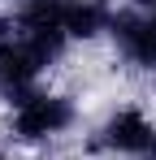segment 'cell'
Returning a JSON list of instances; mask_svg holds the SVG:
<instances>
[{
    "label": "cell",
    "mask_w": 156,
    "mask_h": 160,
    "mask_svg": "<svg viewBox=\"0 0 156 160\" xmlns=\"http://www.w3.org/2000/svg\"><path fill=\"white\" fill-rule=\"evenodd\" d=\"M0 160H9V156H0Z\"/></svg>",
    "instance_id": "9c48e42d"
},
{
    "label": "cell",
    "mask_w": 156,
    "mask_h": 160,
    "mask_svg": "<svg viewBox=\"0 0 156 160\" xmlns=\"http://www.w3.org/2000/svg\"><path fill=\"white\" fill-rule=\"evenodd\" d=\"M134 4H139L143 13H156V0H134Z\"/></svg>",
    "instance_id": "52a82bcc"
},
{
    "label": "cell",
    "mask_w": 156,
    "mask_h": 160,
    "mask_svg": "<svg viewBox=\"0 0 156 160\" xmlns=\"http://www.w3.org/2000/svg\"><path fill=\"white\" fill-rule=\"evenodd\" d=\"M18 35L61 52L70 39V0H26L18 9Z\"/></svg>",
    "instance_id": "3957f363"
},
{
    "label": "cell",
    "mask_w": 156,
    "mask_h": 160,
    "mask_svg": "<svg viewBox=\"0 0 156 160\" xmlns=\"http://www.w3.org/2000/svg\"><path fill=\"white\" fill-rule=\"evenodd\" d=\"M152 126H148V117L143 112H117V117H108L104 121V130L96 134V147H108V152H130V156H148V147H152Z\"/></svg>",
    "instance_id": "5b68a950"
},
{
    "label": "cell",
    "mask_w": 156,
    "mask_h": 160,
    "mask_svg": "<svg viewBox=\"0 0 156 160\" xmlns=\"http://www.w3.org/2000/svg\"><path fill=\"white\" fill-rule=\"evenodd\" d=\"M56 52H48L44 43H35V39H9L4 48H0V95L4 100H18L22 104L26 95L35 91V78L44 74V65H48Z\"/></svg>",
    "instance_id": "6da1fadb"
},
{
    "label": "cell",
    "mask_w": 156,
    "mask_h": 160,
    "mask_svg": "<svg viewBox=\"0 0 156 160\" xmlns=\"http://www.w3.org/2000/svg\"><path fill=\"white\" fill-rule=\"evenodd\" d=\"M148 160H156V134H152V147H148Z\"/></svg>",
    "instance_id": "ba28073f"
},
{
    "label": "cell",
    "mask_w": 156,
    "mask_h": 160,
    "mask_svg": "<svg viewBox=\"0 0 156 160\" xmlns=\"http://www.w3.org/2000/svg\"><path fill=\"white\" fill-rule=\"evenodd\" d=\"M74 121V108L65 95H44V91H30L18 112H13V134L26 138V143H39V138H52Z\"/></svg>",
    "instance_id": "7a4b0ae2"
},
{
    "label": "cell",
    "mask_w": 156,
    "mask_h": 160,
    "mask_svg": "<svg viewBox=\"0 0 156 160\" xmlns=\"http://www.w3.org/2000/svg\"><path fill=\"white\" fill-rule=\"evenodd\" d=\"M113 39L139 69H156V13H113Z\"/></svg>",
    "instance_id": "277c9868"
},
{
    "label": "cell",
    "mask_w": 156,
    "mask_h": 160,
    "mask_svg": "<svg viewBox=\"0 0 156 160\" xmlns=\"http://www.w3.org/2000/svg\"><path fill=\"white\" fill-rule=\"evenodd\" d=\"M9 35H13V22H9V18H0V48L9 43Z\"/></svg>",
    "instance_id": "8992f818"
}]
</instances>
